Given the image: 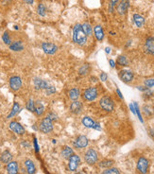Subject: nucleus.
<instances>
[{"instance_id": "obj_1", "label": "nucleus", "mask_w": 154, "mask_h": 174, "mask_svg": "<svg viewBox=\"0 0 154 174\" xmlns=\"http://www.w3.org/2000/svg\"><path fill=\"white\" fill-rule=\"evenodd\" d=\"M72 39L75 44L79 46H83L87 42V35L85 34L83 28H82V25L80 24H77L75 25L73 28V34H72Z\"/></svg>"}, {"instance_id": "obj_2", "label": "nucleus", "mask_w": 154, "mask_h": 174, "mask_svg": "<svg viewBox=\"0 0 154 174\" xmlns=\"http://www.w3.org/2000/svg\"><path fill=\"white\" fill-rule=\"evenodd\" d=\"M53 121L49 116H45L39 125V130L44 134H49L53 131Z\"/></svg>"}, {"instance_id": "obj_3", "label": "nucleus", "mask_w": 154, "mask_h": 174, "mask_svg": "<svg viewBox=\"0 0 154 174\" xmlns=\"http://www.w3.org/2000/svg\"><path fill=\"white\" fill-rule=\"evenodd\" d=\"M99 105L102 109L106 112H112L115 109V103L114 100H112L108 96H104L99 100Z\"/></svg>"}, {"instance_id": "obj_4", "label": "nucleus", "mask_w": 154, "mask_h": 174, "mask_svg": "<svg viewBox=\"0 0 154 174\" xmlns=\"http://www.w3.org/2000/svg\"><path fill=\"white\" fill-rule=\"evenodd\" d=\"M97 152L93 149H89L84 154V160L88 165H94L97 162Z\"/></svg>"}, {"instance_id": "obj_5", "label": "nucleus", "mask_w": 154, "mask_h": 174, "mask_svg": "<svg viewBox=\"0 0 154 174\" xmlns=\"http://www.w3.org/2000/svg\"><path fill=\"white\" fill-rule=\"evenodd\" d=\"M97 89L96 87H89L83 92V98L87 101H94L97 98Z\"/></svg>"}, {"instance_id": "obj_6", "label": "nucleus", "mask_w": 154, "mask_h": 174, "mask_svg": "<svg viewBox=\"0 0 154 174\" xmlns=\"http://www.w3.org/2000/svg\"><path fill=\"white\" fill-rule=\"evenodd\" d=\"M69 159V163H68V167H69V170L71 171H75L80 163V157L79 155L77 154H73L68 158Z\"/></svg>"}, {"instance_id": "obj_7", "label": "nucleus", "mask_w": 154, "mask_h": 174, "mask_svg": "<svg viewBox=\"0 0 154 174\" xmlns=\"http://www.w3.org/2000/svg\"><path fill=\"white\" fill-rule=\"evenodd\" d=\"M10 87L13 91H18L22 87V80L18 76H13L10 79Z\"/></svg>"}, {"instance_id": "obj_8", "label": "nucleus", "mask_w": 154, "mask_h": 174, "mask_svg": "<svg viewBox=\"0 0 154 174\" xmlns=\"http://www.w3.org/2000/svg\"><path fill=\"white\" fill-rule=\"evenodd\" d=\"M42 49L44 50V52L47 55H53L55 54L58 50V46L52 43H47V42H45V43L42 44Z\"/></svg>"}, {"instance_id": "obj_9", "label": "nucleus", "mask_w": 154, "mask_h": 174, "mask_svg": "<svg viewBox=\"0 0 154 174\" xmlns=\"http://www.w3.org/2000/svg\"><path fill=\"white\" fill-rule=\"evenodd\" d=\"M137 170L140 173L146 174L149 170V161L145 157H140L137 162Z\"/></svg>"}, {"instance_id": "obj_10", "label": "nucleus", "mask_w": 154, "mask_h": 174, "mask_svg": "<svg viewBox=\"0 0 154 174\" xmlns=\"http://www.w3.org/2000/svg\"><path fill=\"white\" fill-rule=\"evenodd\" d=\"M73 145L76 149H83L88 145V138L85 135H80L75 139Z\"/></svg>"}, {"instance_id": "obj_11", "label": "nucleus", "mask_w": 154, "mask_h": 174, "mask_svg": "<svg viewBox=\"0 0 154 174\" xmlns=\"http://www.w3.org/2000/svg\"><path fill=\"white\" fill-rule=\"evenodd\" d=\"M82 124H83L86 128H92L94 130H100V125L97 122H94L90 116H84L81 120Z\"/></svg>"}, {"instance_id": "obj_12", "label": "nucleus", "mask_w": 154, "mask_h": 174, "mask_svg": "<svg viewBox=\"0 0 154 174\" xmlns=\"http://www.w3.org/2000/svg\"><path fill=\"white\" fill-rule=\"evenodd\" d=\"M10 129L13 131V133H15V134H20V135H22V134H24L26 133V130H25V128L23 127V126L19 123V122H17V121H11L10 123Z\"/></svg>"}, {"instance_id": "obj_13", "label": "nucleus", "mask_w": 154, "mask_h": 174, "mask_svg": "<svg viewBox=\"0 0 154 174\" xmlns=\"http://www.w3.org/2000/svg\"><path fill=\"white\" fill-rule=\"evenodd\" d=\"M118 76H119L120 80L124 82H131L134 78L133 73L129 70H121Z\"/></svg>"}, {"instance_id": "obj_14", "label": "nucleus", "mask_w": 154, "mask_h": 174, "mask_svg": "<svg viewBox=\"0 0 154 174\" xmlns=\"http://www.w3.org/2000/svg\"><path fill=\"white\" fill-rule=\"evenodd\" d=\"M33 83H34L35 89H37V90H42V89L45 90L47 86L50 84L48 81L40 79V78H35V79L33 80Z\"/></svg>"}, {"instance_id": "obj_15", "label": "nucleus", "mask_w": 154, "mask_h": 174, "mask_svg": "<svg viewBox=\"0 0 154 174\" xmlns=\"http://www.w3.org/2000/svg\"><path fill=\"white\" fill-rule=\"evenodd\" d=\"M129 5V0H121V1L118 3L117 6H116V10L118 11V13L119 14H125L127 13V10H128Z\"/></svg>"}, {"instance_id": "obj_16", "label": "nucleus", "mask_w": 154, "mask_h": 174, "mask_svg": "<svg viewBox=\"0 0 154 174\" xmlns=\"http://www.w3.org/2000/svg\"><path fill=\"white\" fill-rule=\"evenodd\" d=\"M145 51L149 54H154V38L153 37H150L147 38L145 46H144Z\"/></svg>"}, {"instance_id": "obj_17", "label": "nucleus", "mask_w": 154, "mask_h": 174, "mask_svg": "<svg viewBox=\"0 0 154 174\" xmlns=\"http://www.w3.org/2000/svg\"><path fill=\"white\" fill-rule=\"evenodd\" d=\"M69 109H70L71 113L78 115V114H80L81 112V110H82V103L80 102V101L75 100V101H73V102L70 104Z\"/></svg>"}, {"instance_id": "obj_18", "label": "nucleus", "mask_w": 154, "mask_h": 174, "mask_svg": "<svg viewBox=\"0 0 154 174\" xmlns=\"http://www.w3.org/2000/svg\"><path fill=\"white\" fill-rule=\"evenodd\" d=\"M6 170H7L8 174H17L18 173V164L15 161H10L7 164Z\"/></svg>"}, {"instance_id": "obj_19", "label": "nucleus", "mask_w": 154, "mask_h": 174, "mask_svg": "<svg viewBox=\"0 0 154 174\" xmlns=\"http://www.w3.org/2000/svg\"><path fill=\"white\" fill-rule=\"evenodd\" d=\"M25 166H26L28 174H34L35 172H36V167H35L34 163L31 159H27L25 161Z\"/></svg>"}, {"instance_id": "obj_20", "label": "nucleus", "mask_w": 154, "mask_h": 174, "mask_svg": "<svg viewBox=\"0 0 154 174\" xmlns=\"http://www.w3.org/2000/svg\"><path fill=\"white\" fill-rule=\"evenodd\" d=\"M94 36H96V38L97 41H102L103 38H104V31L102 29V27L101 26H96L94 28Z\"/></svg>"}, {"instance_id": "obj_21", "label": "nucleus", "mask_w": 154, "mask_h": 174, "mask_svg": "<svg viewBox=\"0 0 154 174\" xmlns=\"http://www.w3.org/2000/svg\"><path fill=\"white\" fill-rule=\"evenodd\" d=\"M68 97L72 101L78 100V99L80 98V90L78 88L70 89L69 91H68Z\"/></svg>"}, {"instance_id": "obj_22", "label": "nucleus", "mask_w": 154, "mask_h": 174, "mask_svg": "<svg viewBox=\"0 0 154 174\" xmlns=\"http://www.w3.org/2000/svg\"><path fill=\"white\" fill-rule=\"evenodd\" d=\"M133 22L136 26H137L138 28H142L144 26V24H145V18L140 15V14H137V13H135L133 14Z\"/></svg>"}, {"instance_id": "obj_23", "label": "nucleus", "mask_w": 154, "mask_h": 174, "mask_svg": "<svg viewBox=\"0 0 154 174\" xmlns=\"http://www.w3.org/2000/svg\"><path fill=\"white\" fill-rule=\"evenodd\" d=\"M61 154H62V156L63 158L68 159L71 156V155L74 154V151H73V149L70 148L69 146H65V147H63V149H62Z\"/></svg>"}, {"instance_id": "obj_24", "label": "nucleus", "mask_w": 154, "mask_h": 174, "mask_svg": "<svg viewBox=\"0 0 154 174\" xmlns=\"http://www.w3.org/2000/svg\"><path fill=\"white\" fill-rule=\"evenodd\" d=\"M10 49L13 51H21L24 49V46L21 41H15L10 45Z\"/></svg>"}, {"instance_id": "obj_25", "label": "nucleus", "mask_w": 154, "mask_h": 174, "mask_svg": "<svg viewBox=\"0 0 154 174\" xmlns=\"http://www.w3.org/2000/svg\"><path fill=\"white\" fill-rule=\"evenodd\" d=\"M45 112V106L41 101H36L35 102V108H34V113L36 114V116H40L43 115V113Z\"/></svg>"}, {"instance_id": "obj_26", "label": "nucleus", "mask_w": 154, "mask_h": 174, "mask_svg": "<svg viewBox=\"0 0 154 174\" xmlns=\"http://www.w3.org/2000/svg\"><path fill=\"white\" fill-rule=\"evenodd\" d=\"M11 159H13V155H11V153L9 151L3 152L2 154H1V156H0V160H1L2 163H4V164L10 163V162L11 161Z\"/></svg>"}, {"instance_id": "obj_27", "label": "nucleus", "mask_w": 154, "mask_h": 174, "mask_svg": "<svg viewBox=\"0 0 154 174\" xmlns=\"http://www.w3.org/2000/svg\"><path fill=\"white\" fill-rule=\"evenodd\" d=\"M20 112V105L17 103V102H14L13 103V109H11L10 113L9 114V116H8V118H11V117H13L14 116H16L17 114H18Z\"/></svg>"}, {"instance_id": "obj_28", "label": "nucleus", "mask_w": 154, "mask_h": 174, "mask_svg": "<svg viewBox=\"0 0 154 174\" xmlns=\"http://www.w3.org/2000/svg\"><path fill=\"white\" fill-rule=\"evenodd\" d=\"M112 164H114L112 160H103L99 163V167H104V169H109V167L112 166Z\"/></svg>"}, {"instance_id": "obj_29", "label": "nucleus", "mask_w": 154, "mask_h": 174, "mask_svg": "<svg viewBox=\"0 0 154 174\" xmlns=\"http://www.w3.org/2000/svg\"><path fill=\"white\" fill-rule=\"evenodd\" d=\"M117 63L118 64H120V65H123V66H127V65L129 64V61H128V59L126 56H119L117 58Z\"/></svg>"}, {"instance_id": "obj_30", "label": "nucleus", "mask_w": 154, "mask_h": 174, "mask_svg": "<svg viewBox=\"0 0 154 174\" xmlns=\"http://www.w3.org/2000/svg\"><path fill=\"white\" fill-rule=\"evenodd\" d=\"M37 11H38V14H39L40 16H45V11H46L45 6L43 3H40V4L38 5Z\"/></svg>"}, {"instance_id": "obj_31", "label": "nucleus", "mask_w": 154, "mask_h": 174, "mask_svg": "<svg viewBox=\"0 0 154 174\" xmlns=\"http://www.w3.org/2000/svg\"><path fill=\"white\" fill-rule=\"evenodd\" d=\"M27 109L29 111V112H34V108H35V101L32 99H29L27 102Z\"/></svg>"}, {"instance_id": "obj_32", "label": "nucleus", "mask_w": 154, "mask_h": 174, "mask_svg": "<svg viewBox=\"0 0 154 174\" xmlns=\"http://www.w3.org/2000/svg\"><path fill=\"white\" fill-rule=\"evenodd\" d=\"M2 40H3V42L6 44V45H10L11 44V40H10V34H9V32L8 31H5L4 33H3V35H2Z\"/></svg>"}, {"instance_id": "obj_33", "label": "nucleus", "mask_w": 154, "mask_h": 174, "mask_svg": "<svg viewBox=\"0 0 154 174\" xmlns=\"http://www.w3.org/2000/svg\"><path fill=\"white\" fill-rule=\"evenodd\" d=\"M133 106H134V110H135V115H137L138 118H139V120L143 123L144 120H143V118H142V116H141V113H140V110H139V106L137 104V102H133Z\"/></svg>"}, {"instance_id": "obj_34", "label": "nucleus", "mask_w": 154, "mask_h": 174, "mask_svg": "<svg viewBox=\"0 0 154 174\" xmlns=\"http://www.w3.org/2000/svg\"><path fill=\"white\" fill-rule=\"evenodd\" d=\"M82 28H83V31H84L86 35H91L92 34V28L88 23H84L83 25H82Z\"/></svg>"}, {"instance_id": "obj_35", "label": "nucleus", "mask_w": 154, "mask_h": 174, "mask_svg": "<svg viewBox=\"0 0 154 174\" xmlns=\"http://www.w3.org/2000/svg\"><path fill=\"white\" fill-rule=\"evenodd\" d=\"M101 174H119V171L115 167H111V169L109 167V169L104 170Z\"/></svg>"}, {"instance_id": "obj_36", "label": "nucleus", "mask_w": 154, "mask_h": 174, "mask_svg": "<svg viewBox=\"0 0 154 174\" xmlns=\"http://www.w3.org/2000/svg\"><path fill=\"white\" fill-rule=\"evenodd\" d=\"M121 0H111L110 1V5H109V11L110 13H112L115 6H117V4L119 3Z\"/></svg>"}, {"instance_id": "obj_37", "label": "nucleus", "mask_w": 154, "mask_h": 174, "mask_svg": "<svg viewBox=\"0 0 154 174\" xmlns=\"http://www.w3.org/2000/svg\"><path fill=\"white\" fill-rule=\"evenodd\" d=\"M45 94L46 95H48V96H50V95H52V94H54L55 92H56V89H55V87L53 86V85H51V84H49L48 86H47L45 89Z\"/></svg>"}, {"instance_id": "obj_38", "label": "nucleus", "mask_w": 154, "mask_h": 174, "mask_svg": "<svg viewBox=\"0 0 154 174\" xmlns=\"http://www.w3.org/2000/svg\"><path fill=\"white\" fill-rule=\"evenodd\" d=\"M88 71H89V65L87 63H85L80 68V75H85V74H87Z\"/></svg>"}, {"instance_id": "obj_39", "label": "nucleus", "mask_w": 154, "mask_h": 174, "mask_svg": "<svg viewBox=\"0 0 154 174\" xmlns=\"http://www.w3.org/2000/svg\"><path fill=\"white\" fill-rule=\"evenodd\" d=\"M145 85L147 88H151L154 86V79H147L145 81Z\"/></svg>"}, {"instance_id": "obj_40", "label": "nucleus", "mask_w": 154, "mask_h": 174, "mask_svg": "<svg viewBox=\"0 0 154 174\" xmlns=\"http://www.w3.org/2000/svg\"><path fill=\"white\" fill-rule=\"evenodd\" d=\"M107 78H108V76H107V74L105 73V72H102V73L100 74V76H99V79L101 80L102 81H105L106 80H107Z\"/></svg>"}, {"instance_id": "obj_41", "label": "nucleus", "mask_w": 154, "mask_h": 174, "mask_svg": "<svg viewBox=\"0 0 154 174\" xmlns=\"http://www.w3.org/2000/svg\"><path fill=\"white\" fill-rule=\"evenodd\" d=\"M144 111H145V113L147 114V115H149V116H150L152 114V111L150 110V107H149V106H145Z\"/></svg>"}, {"instance_id": "obj_42", "label": "nucleus", "mask_w": 154, "mask_h": 174, "mask_svg": "<svg viewBox=\"0 0 154 174\" xmlns=\"http://www.w3.org/2000/svg\"><path fill=\"white\" fill-rule=\"evenodd\" d=\"M34 147H35V151L38 152L39 148H38V144H37V139L36 138H34Z\"/></svg>"}, {"instance_id": "obj_43", "label": "nucleus", "mask_w": 154, "mask_h": 174, "mask_svg": "<svg viewBox=\"0 0 154 174\" xmlns=\"http://www.w3.org/2000/svg\"><path fill=\"white\" fill-rule=\"evenodd\" d=\"M109 63H110L111 67H112V68H114V67H115V61H114V60H110V61H109Z\"/></svg>"}, {"instance_id": "obj_44", "label": "nucleus", "mask_w": 154, "mask_h": 174, "mask_svg": "<svg viewBox=\"0 0 154 174\" xmlns=\"http://www.w3.org/2000/svg\"><path fill=\"white\" fill-rule=\"evenodd\" d=\"M116 93L118 94V96H119V98H120L121 99H123V96H122V93L120 92V90L118 89V88L116 89Z\"/></svg>"}, {"instance_id": "obj_45", "label": "nucleus", "mask_w": 154, "mask_h": 174, "mask_svg": "<svg viewBox=\"0 0 154 174\" xmlns=\"http://www.w3.org/2000/svg\"><path fill=\"white\" fill-rule=\"evenodd\" d=\"M27 4H29V5H31V4H33V2H34V0H24Z\"/></svg>"}, {"instance_id": "obj_46", "label": "nucleus", "mask_w": 154, "mask_h": 174, "mask_svg": "<svg viewBox=\"0 0 154 174\" xmlns=\"http://www.w3.org/2000/svg\"><path fill=\"white\" fill-rule=\"evenodd\" d=\"M105 52L107 53V54H109L111 52V49H110V47H106V49H105Z\"/></svg>"}, {"instance_id": "obj_47", "label": "nucleus", "mask_w": 154, "mask_h": 174, "mask_svg": "<svg viewBox=\"0 0 154 174\" xmlns=\"http://www.w3.org/2000/svg\"><path fill=\"white\" fill-rule=\"evenodd\" d=\"M78 174H84V173H83V172H81V171H80V172H79Z\"/></svg>"}]
</instances>
